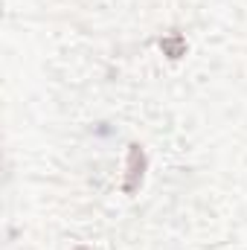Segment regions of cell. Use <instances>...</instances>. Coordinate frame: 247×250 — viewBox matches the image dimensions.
<instances>
[{
	"label": "cell",
	"instance_id": "cell-3",
	"mask_svg": "<svg viewBox=\"0 0 247 250\" xmlns=\"http://www.w3.org/2000/svg\"><path fill=\"white\" fill-rule=\"evenodd\" d=\"M73 250H90V248H84V245H79V248H73Z\"/></svg>",
	"mask_w": 247,
	"mask_h": 250
},
{
	"label": "cell",
	"instance_id": "cell-2",
	"mask_svg": "<svg viewBox=\"0 0 247 250\" xmlns=\"http://www.w3.org/2000/svg\"><path fill=\"white\" fill-rule=\"evenodd\" d=\"M160 50H163L169 59H181V56H186V38L181 32H172V35L160 38Z\"/></svg>",
	"mask_w": 247,
	"mask_h": 250
},
{
	"label": "cell",
	"instance_id": "cell-1",
	"mask_svg": "<svg viewBox=\"0 0 247 250\" xmlns=\"http://www.w3.org/2000/svg\"><path fill=\"white\" fill-rule=\"evenodd\" d=\"M145 169H148V160H145V151L140 143H131L128 146V160H125V181H123V192L125 195H137L143 187V178H145Z\"/></svg>",
	"mask_w": 247,
	"mask_h": 250
}]
</instances>
